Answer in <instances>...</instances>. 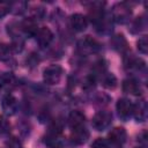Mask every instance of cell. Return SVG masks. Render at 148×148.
<instances>
[{"label":"cell","mask_w":148,"mask_h":148,"mask_svg":"<svg viewBox=\"0 0 148 148\" xmlns=\"http://www.w3.org/2000/svg\"><path fill=\"white\" fill-rule=\"evenodd\" d=\"M6 146H7V148H23L21 141H20L17 138H15V136L9 138V139L6 141Z\"/></svg>","instance_id":"cell-25"},{"label":"cell","mask_w":148,"mask_h":148,"mask_svg":"<svg viewBox=\"0 0 148 148\" xmlns=\"http://www.w3.org/2000/svg\"><path fill=\"white\" fill-rule=\"evenodd\" d=\"M145 27V22H143V17H138L135 20V22L132 25V32H139L143 29Z\"/></svg>","instance_id":"cell-28"},{"label":"cell","mask_w":148,"mask_h":148,"mask_svg":"<svg viewBox=\"0 0 148 148\" xmlns=\"http://www.w3.org/2000/svg\"><path fill=\"white\" fill-rule=\"evenodd\" d=\"M88 138H89V132L84 126L74 128L72 132V141L76 145L84 143L88 140Z\"/></svg>","instance_id":"cell-14"},{"label":"cell","mask_w":148,"mask_h":148,"mask_svg":"<svg viewBox=\"0 0 148 148\" xmlns=\"http://www.w3.org/2000/svg\"><path fill=\"white\" fill-rule=\"evenodd\" d=\"M123 90L124 92L134 95V96H138L141 94V88H140L139 82L133 79H126L123 81Z\"/></svg>","instance_id":"cell-13"},{"label":"cell","mask_w":148,"mask_h":148,"mask_svg":"<svg viewBox=\"0 0 148 148\" xmlns=\"http://www.w3.org/2000/svg\"><path fill=\"white\" fill-rule=\"evenodd\" d=\"M105 71H106V65H105V61L104 60H98L97 62H95L94 67H92V76L95 77L96 75H104L105 74Z\"/></svg>","instance_id":"cell-21"},{"label":"cell","mask_w":148,"mask_h":148,"mask_svg":"<svg viewBox=\"0 0 148 148\" xmlns=\"http://www.w3.org/2000/svg\"><path fill=\"white\" fill-rule=\"evenodd\" d=\"M10 131V124L9 121L3 117L0 116V134H7Z\"/></svg>","instance_id":"cell-24"},{"label":"cell","mask_w":148,"mask_h":148,"mask_svg":"<svg viewBox=\"0 0 148 148\" xmlns=\"http://www.w3.org/2000/svg\"><path fill=\"white\" fill-rule=\"evenodd\" d=\"M1 106H2V110H3V112L6 114L13 116L17 110V101L13 95L8 94L2 98Z\"/></svg>","instance_id":"cell-8"},{"label":"cell","mask_w":148,"mask_h":148,"mask_svg":"<svg viewBox=\"0 0 148 148\" xmlns=\"http://www.w3.org/2000/svg\"><path fill=\"white\" fill-rule=\"evenodd\" d=\"M36 39H37V42H38V44H39L40 47H46L52 42L53 34H52V31L49 28L42 27V28L38 29L37 34H36Z\"/></svg>","instance_id":"cell-6"},{"label":"cell","mask_w":148,"mask_h":148,"mask_svg":"<svg viewBox=\"0 0 148 148\" xmlns=\"http://www.w3.org/2000/svg\"><path fill=\"white\" fill-rule=\"evenodd\" d=\"M125 67L127 69H136V71H141L145 68V61L139 59V58H134V57H128L125 59L124 61Z\"/></svg>","instance_id":"cell-17"},{"label":"cell","mask_w":148,"mask_h":148,"mask_svg":"<svg viewBox=\"0 0 148 148\" xmlns=\"http://www.w3.org/2000/svg\"><path fill=\"white\" fill-rule=\"evenodd\" d=\"M111 121H112V114L109 111L102 110L94 116L91 124L96 131H104L110 126Z\"/></svg>","instance_id":"cell-4"},{"label":"cell","mask_w":148,"mask_h":148,"mask_svg":"<svg viewBox=\"0 0 148 148\" xmlns=\"http://www.w3.org/2000/svg\"><path fill=\"white\" fill-rule=\"evenodd\" d=\"M62 72L64 71L59 65H51V66L46 67L44 69V73H43L44 82L46 84H50V86L58 84L61 80Z\"/></svg>","instance_id":"cell-3"},{"label":"cell","mask_w":148,"mask_h":148,"mask_svg":"<svg viewBox=\"0 0 148 148\" xmlns=\"http://www.w3.org/2000/svg\"><path fill=\"white\" fill-rule=\"evenodd\" d=\"M99 50V44L96 39L90 36H86L77 42V51L82 56L94 54Z\"/></svg>","instance_id":"cell-2"},{"label":"cell","mask_w":148,"mask_h":148,"mask_svg":"<svg viewBox=\"0 0 148 148\" xmlns=\"http://www.w3.org/2000/svg\"><path fill=\"white\" fill-rule=\"evenodd\" d=\"M132 15V9L131 7L125 3V2H120L113 6L112 8V18L118 22V23H126L130 21V17Z\"/></svg>","instance_id":"cell-1"},{"label":"cell","mask_w":148,"mask_h":148,"mask_svg":"<svg viewBox=\"0 0 148 148\" xmlns=\"http://www.w3.org/2000/svg\"><path fill=\"white\" fill-rule=\"evenodd\" d=\"M12 47L10 45H7L5 43H0V60L1 61H8L12 58Z\"/></svg>","instance_id":"cell-20"},{"label":"cell","mask_w":148,"mask_h":148,"mask_svg":"<svg viewBox=\"0 0 148 148\" xmlns=\"http://www.w3.org/2000/svg\"><path fill=\"white\" fill-rule=\"evenodd\" d=\"M102 83L105 88L108 89H113L116 88L117 86V79L116 76L112 74V73H105L103 75V80H102Z\"/></svg>","instance_id":"cell-19"},{"label":"cell","mask_w":148,"mask_h":148,"mask_svg":"<svg viewBox=\"0 0 148 148\" xmlns=\"http://www.w3.org/2000/svg\"><path fill=\"white\" fill-rule=\"evenodd\" d=\"M91 147H92V148H110L109 142H108L105 139H103V138H97V139H95V141L92 142Z\"/></svg>","instance_id":"cell-26"},{"label":"cell","mask_w":148,"mask_h":148,"mask_svg":"<svg viewBox=\"0 0 148 148\" xmlns=\"http://www.w3.org/2000/svg\"><path fill=\"white\" fill-rule=\"evenodd\" d=\"M38 54H35V53H31L28 58H27V64L30 66V67H34V66H37L38 62H39V58L37 57Z\"/></svg>","instance_id":"cell-30"},{"label":"cell","mask_w":148,"mask_h":148,"mask_svg":"<svg viewBox=\"0 0 148 148\" xmlns=\"http://www.w3.org/2000/svg\"><path fill=\"white\" fill-rule=\"evenodd\" d=\"M44 14H45V10L42 8V7H37V8H34L31 10V18H34L35 21L37 20H40L44 17Z\"/></svg>","instance_id":"cell-27"},{"label":"cell","mask_w":148,"mask_h":148,"mask_svg":"<svg viewBox=\"0 0 148 148\" xmlns=\"http://www.w3.org/2000/svg\"><path fill=\"white\" fill-rule=\"evenodd\" d=\"M44 143L49 148H61L64 145V140L61 138V134L50 132L44 136Z\"/></svg>","instance_id":"cell-9"},{"label":"cell","mask_w":148,"mask_h":148,"mask_svg":"<svg viewBox=\"0 0 148 148\" xmlns=\"http://www.w3.org/2000/svg\"><path fill=\"white\" fill-rule=\"evenodd\" d=\"M25 9H27V2L24 1H16L10 3V12H13L15 15H20L24 13Z\"/></svg>","instance_id":"cell-22"},{"label":"cell","mask_w":148,"mask_h":148,"mask_svg":"<svg viewBox=\"0 0 148 148\" xmlns=\"http://www.w3.org/2000/svg\"><path fill=\"white\" fill-rule=\"evenodd\" d=\"M68 123L72 130L82 127L84 126V123H86V116L79 110H73L68 116Z\"/></svg>","instance_id":"cell-12"},{"label":"cell","mask_w":148,"mask_h":148,"mask_svg":"<svg viewBox=\"0 0 148 148\" xmlns=\"http://www.w3.org/2000/svg\"><path fill=\"white\" fill-rule=\"evenodd\" d=\"M132 116L136 119V121H145L147 117V105L145 101H138L133 104L132 108Z\"/></svg>","instance_id":"cell-10"},{"label":"cell","mask_w":148,"mask_h":148,"mask_svg":"<svg viewBox=\"0 0 148 148\" xmlns=\"http://www.w3.org/2000/svg\"><path fill=\"white\" fill-rule=\"evenodd\" d=\"M136 45H138V50L142 54H146L147 53V51H148V40H147V37L146 36H142L141 38H139Z\"/></svg>","instance_id":"cell-23"},{"label":"cell","mask_w":148,"mask_h":148,"mask_svg":"<svg viewBox=\"0 0 148 148\" xmlns=\"http://www.w3.org/2000/svg\"><path fill=\"white\" fill-rule=\"evenodd\" d=\"M127 133L124 127H114L109 133V140L114 145H123L126 141Z\"/></svg>","instance_id":"cell-11"},{"label":"cell","mask_w":148,"mask_h":148,"mask_svg":"<svg viewBox=\"0 0 148 148\" xmlns=\"http://www.w3.org/2000/svg\"><path fill=\"white\" fill-rule=\"evenodd\" d=\"M0 82L1 84H3L6 88H9V89L16 86V79L12 73H2L0 75Z\"/></svg>","instance_id":"cell-18"},{"label":"cell","mask_w":148,"mask_h":148,"mask_svg":"<svg viewBox=\"0 0 148 148\" xmlns=\"http://www.w3.org/2000/svg\"><path fill=\"white\" fill-rule=\"evenodd\" d=\"M71 27L75 31H84L88 27V18L80 13L73 14L71 16Z\"/></svg>","instance_id":"cell-7"},{"label":"cell","mask_w":148,"mask_h":148,"mask_svg":"<svg viewBox=\"0 0 148 148\" xmlns=\"http://www.w3.org/2000/svg\"><path fill=\"white\" fill-rule=\"evenodd\" d=\"M21 29L28 36H36V34H37V31H38L39 28L37 25V22L34 18L29 17V18H25L21 23Z\"/></svg>","instance_id":"cell-15"},{"label":"cell","mask_w":148,"mask_h":148,"mask_svg":"<svg viewBox=\"0 0 148 148\" xmlns=\"http://www.w3.org/2000/svg\"><path fill=\"white\" fill-rule=\"evenodd\" d=\"M111 45L114 50H117L118 52H126L128 50V45H127V40L125 39V37L123 35H116L112 37L111 39Z\"/></svg>","instance_id":"cell-16"},{"label":"cell","mask_w":148,"mask_h":148,"mask_svg":"<svg viewBox=\"0 0 148 148\" xmlns=\"http://www.w3.org/2000/svg\"><path fill=\"white\" fill-rule=\"evenodd\" d=\"M117 112H118V116L124 119V120H127L131 116H132V108H133V104L127 99V98H120L118 102H117Z\"/></svg>","instance_id":"cell-5"},{"label":"cell","mask_w":148,"mask_h":148,"mask_svg":"<svg viewBox=\"0 0 148 148\" xmlns=\"http://www.w3.org/2000/svg\"><path fill=\"white\" fill-rule=\"evenodd\" d=\"M9 12H10V3L9 2L0 1V18L6 16Z\"/></svg>","instance_id":"cell-29"}]
</instances>
